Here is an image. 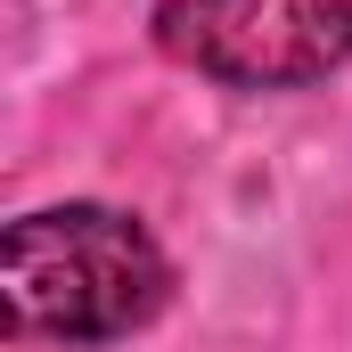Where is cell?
Segmentation results:
<instances>
[{
	"instance_id": "obj_1",
	"label": "cell",
	"mask_w": 352,
	"mask_h": 352,
	"mask_svg": "<svg viewBox=\"0 0 352 352\" xmlns=\"http://www.w3.org/2000/svg\"><path fill=\"white\" fill-rule=\"evenodd\" d=\"M173 303V263L115 205H41L0 238V311L25 344H123Z\"/></svg>"
},
{
	"instance_id": "obj_2",
	"label": "cell",
	"mask_w": 352,
	"mask_h": 352,
	"mask_svg": "<svg viewBox=\"0 0 352 352\" xmlns=\"http://www.w3.org/2000/svg\"><path fill=\"white\" fill-rule=\"evenodd\" d=\"M156 41L205 82L303 90L352 66V0H164Z\"/></svg>"
}]
</instances>
